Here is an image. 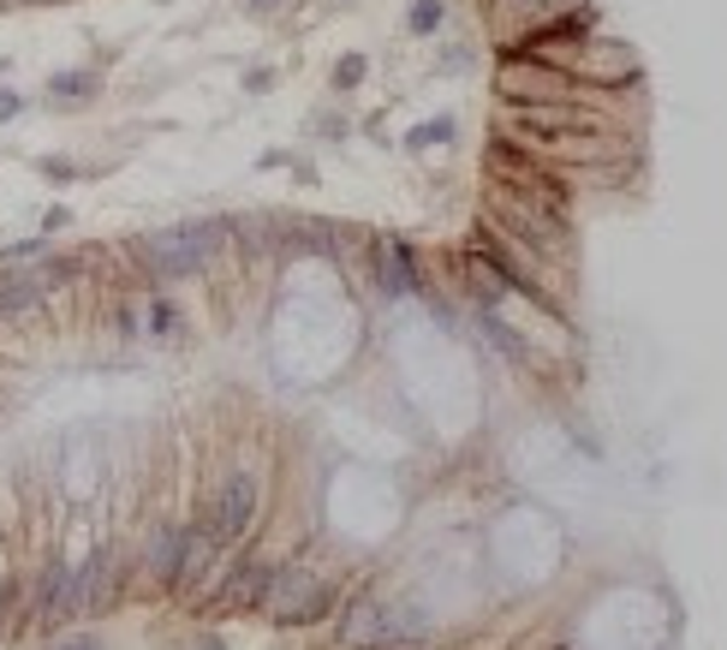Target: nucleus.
<instances>
[{
  "label": "nucleus",
  "mask_w": 727,
  "mask_h": 650,
  "mask_svg": "<svg viewBox=\"0 0 727 650\" xmlns=\"http://www.w3.org/2000/svg\"><path fill=\"white\" fill-rule=\"evenodd\" d=\"M335 603L340 597L323 573L299 567V561H275V585H269V603H263V615L275 627H316V621L335 615Z\"/></svg>",
  "instance_id": "4"
},
{
  "label": "nucleus",
  "mask_w": 727,
  "mask_h": 650,
  "mask_svg": "<svg viewBox=\"0 0 727 650\" xmlns=\"http://www.w3.org/2000/svg\"><path fill=\"white\" fill-rule=\"evenodd\" d=\"M137 316H144V335L149 340H173V335H180V304H173L161 287H149V299H144V311H137Z\"/></svg>",
  "instance_id": "16"
},
{
  "label": "nucleus",
  "mask_w": 727,
  "mask_h": 650,
  "mask_svg": "<svg viewBox=\"0 0 727 650\" xmlns=\"http://www.w3.org/2000/svg\"><path fill=\"white\" fill-rule=\"evenodd\" d=\"M483 227L501 233L513 251H525L531 263H560L572 269V209H548V203L525 197V191L489 185L483 191Z\"/></svg>",
  "instance_id": "1"
},
{
  "label": "nucleus",
  "mask_w": 727,
  "mask_h": 650,
  "mask_svg": "<svg viewBox=\"0 0 727 650\" xmlns=\"http://www.w3.org/2000/svg\"><path fill=\"white\" fill-rule=\"evenodd\" d=\"M12 7H36V0H0V12H12Z\"/></svg>",
  "instance_id": "29"
},
{
  "label": "nucleus",
  "mask_w": 727,
  "mask_h": 650,
  "mask_svg": "<svg viewBox=\"0 0 727 650\" xmlns=\"http://www.w3.org/2000/svg\"><path fill=\"white\" fill-rule=\"evenodd\" d=\"M257 507H263V490L251 471H227L221 483H215V495L203 502V526H209V538L221 543V550H239V543L251 538V526H257Z\"/></svg>",
  "instance_id": "6"
},
{
  "label": "nucleus",
  "mask_w": 727,
  "mask_h": 650,
  "mask_svg": "<svg viewBox=\"0 0 727 650\" xmlns=\"http://www.w3.org/2000/svg\"><path fill=\"white\" fill-rule=\"evenodd\" d=\"M19 113H24V96L0 84V125H12V120H19Z\"/></svg>",
  "instance_id": "22"
},
{
  "label": "nucleus",
  "mask_w": 727,
  "mask_h": 650,
  "mask_svg": "<svg viewBox=\"0 0 727 650\" xmlns=\"http://www.w3.org/2000/svg\"><path fill=\"white\" fill-rule=\"evenodd\" d=\"M66 221H72V209H66V203H54V209L43 215V239H54V233H60V227H66Z\"/></svg>",
  "instance_id": "24"
},
{
  "label": "nucleus",
  "mask_w": 727,
  "mask_h": 650,
  "mask_svg": "<svg viewBox=\"0 0 727 650\" xmlns=\"http://www.w3.org/2000/svg\"><path fill=\"white\" fill-rule=\"evenodd\" d=\"M7 72H12V60H7V55H0V79H7Z\"/></svg>",
  "instance_id": "31"
},
{
  "label": "nucleus",
  "mask_w": 727,
  "mask_h": 650,
  "mask_svg": "<svg viewBox=\"0 0 727 650\" xmlns=\"http://www.w3.org/2000/svg\"><path fill=\"white\" fill-rule=\"evenodd\" d=\"M48 304V280L36 263H12V269H0V323H19V316L43 311Z\"/></svg>",
  "instance_id": "13"
},
{
  "label": "nucleus",
  "mask_w": 727,
  "mask_h": 650,
  "mask_svg": "<svg viewBox=\"0 0 727 650\" xmlns=\"http://www.w3.org/2000/svg\"><path fill=\"white\" fill-rule=\"evenodd\" d=\"M269 585H275V561L257 555V550H239L227 561V573L209 579V591L191 597V609H197V615H221V609H233V615H263Z\"/></svg>",
  "instance_id": "5"
},
{
  "label": "nucleus",
  "mask_w": 727,
  "mask_h": 650,
  "mask_svg": "<svg viewBox=\"0 0 727 650\" xmlns=\"http://www.w3.org/2000/svg\"><path fill=\"white\" fill-rule=\"evenodd\" d=\"M364 79H369V60H364V55H340V60H335V72H328V84H335L340 96L359 91Z\"/></svg>",
  "instance_id": "19"
},
{
  "label": "nucleus",
  "mask_w": 727,
  "mask_h": 650,
  "mask_svg": "<svg viewBox=\"0 0 727 650\" xmlns=\"http://www.w3.org/2000/svg\"><path fill=\"white\" fill-rule=\"evenodd\" d=\"M369 275H376V292L388 304L424 292V275H417V257H412L405 239H376V245H369Z\"/></svg>",
  "instance_id": "11"
},
{
  "label": "nucleus",
  "mask_w": 727,
  "mask_h": 650,
  "mask_svg": "<svg viewBox=\"0 0 727 650\" xmlns=\"http://www.w3.org/2000/svg\"><path fill=\"white\" fill-rule=\"evenodd\" d=\"M72 573H78V615H113V609L125 603V591H132V555L120 550V543H101L84 561H72Z\"/></svg>",
  "instance_id": "7"
},
{
  "label": "nucleus",
  "mask_w": 727,
  "mask_h": 650,
  "mask_svg": "<svg viewBox=\"0 0 727 650\" xmlns=\"http://www.w3.org/2000/svg\"><path fill=\"white\" fill-rule=\"evenodd\" d=\"M221 251H233V215H203V221L149 233V239H137V245H132V257H137V269L156 280V287H168V280L203 275Z\"/></svg>",
  "instance_id": "2"
},
{
  "label": "nucleus",
  "mask_w": 727,
  "mask_h": 650,
  "mask_svg": "<svg viewBox=\"0 0 727 650\" xmlns=\"http://www.w3.org/2000/svg\"><path fill=\"white\" fill-rule=\"evenodd\" d=\"M471 257L483 263L495 280L507 287V299H525V304H537L543 316H555V323H567V299H555V292L543 287V275H537V263L525 257V251H513L501 233H489V227L477 221V233H471Z\"/></svg>",
  "instance_id": "3"
},
{
  "label": "nucleus",
  "mask_w": 727,
  "mask_h": 650,
  "mask_svg": "<svg viewBox=\"0 0 727 650\" xmlns=\"http://www.w3.org/2000/svg\"><path fill=\"white\" fill-rule=\"evenodd\" d=\"M316 132H323V137H347V120H340V113H323V120H316Z\"/></svg>",
  "instance_id": "26"
},
{
  "label": "nucleus",
  "mask_w": 727,
  "mask_h": 650,
  "mask_svg": "<svg viewBox=\"0 0 727 650\" xmlns=\"http://www.w3.org/2000/svg\"><path fill=\"white\" fill-rule=\"evenodd\" d=\"M24 591H31V621L43 633H66L78 615V573H72V561L48 555L43 567H36V579H24Z\"/></svg>",
  "instance_id": "8"
},
{
  "label": "nucleus",
  "mask_w": 727,
  "mask_h": 650,
  "mask_svg": "<svg viewBox=\"0 0 727 650\" xmlns=\"http://www.w3.org/2000/svg\"><path fill=\"white\" fill-rule=\"evenodd\" d=\"M96 91H101V72H90V67H66L48 79V96H54L60 108H78V101H90Z\"/></svg>",
  "instance_id": "15"
},
{
  "label": "nucleus",
  "mask_w": 727,
  "mask_h": 650,
  "mask_svg": "<svg viewBox=\"0 0 727 650\" xmlns=\"http://www.w3.org/2000/svg\"><path fill=\"white\" fill-rule=\"evenodd\" d=\"M120 335H125V340L144 335V316H137V304H120Z\"/></svg>",
  "instance_id": "23"
},
{
  "label": "nucleus",
  "mask_w": 727,
  "mask_h": 650,
  "mask_svg": "<svg viewBox=\"0 0 727 650\" xmlns=\"http://www.w3.org/2000/svg\"><path fill=\"white\" fill-rule=\"evenodd\" d=\"M245 91H251V96H263V91H275V72H269V67H257V72H245Z\"/></svg>",
  "instance_id": "25"
},
{
  "label": "nucleus",
  "mask_w": 727,
  "mask_h": 650,
  "mask_svg": "<svg viewBox=\"0 0 727 650\" xmlns=\"http://www.w3.org/2000/svg\"><path fill=\"white\" fill-rule=\"evenodd\" d=\"M221 573V543L209 538V526L203 519H191L185 526V550H180V573H173V591L168 597H203L209 591V579Z\"/></svg>",
  "instance_id": "12"
},
{
  "label": "nucleus",
  "mask_w": 727,
  "mask_h": 650,
  "mask_svg": "<svg viewBox=\"0 0 727 650\" xmlns=\"http://www.w3.org/2000/svg\"><path fill=\"white\" fill-rule=\"evenodd\" d=\"M347 251V227L323 221V215H280L275 257H340Z\"/></svg>",
  "instance_id": "10"
},
{
  "label": "nucleus",
  "mask_w": 727,
  "mask_h": 650,
  "mask_svg": "<svg viewBox=\"0 0 727 650\" xmlns=\"http://www.w3.org/2000/svg\"><path fill=\"white\" fill-rule=\"evenodd\" d=\"M441 24H448V0H412V12H405V31L412 36H436Z\"/></svg>",
  "instance_id": "18"
},
{
  "label": "nucleus",
  "mask_w": 727,
  "mask_h": 650,
  "mask_svg": "<svg viewBox=\"0 0 727 650\" xmlns=\"http://www.w3.org/2000/svg\"><path fill=\"white\" fill-rule=\"evenodd\" d=\"M453 137H459V120H453V113H441V120H424V125H412V132H405V149H448L453 144Z\"/></svg>",
  "instance_id": "17"
},
{
  "label": "nucleus",
  "mask_w": 727,
  "mask_h": 650,
  "mask_svg": "<svg viewBox=\"0 0 727 650\" xmlns=\"http://www.w3.org/2000/svg\"><path fill=\"white\" fill-rule=\"evenodd\" d=\"M180 550H185V526H173V519H156V526L144 531V550L132 555V579L144 585V591H173Z\"/></svg>",
  "instance_id": "9"
},
{
  "label": "nucleus",
  "mask_w": 727,
  "mask_h": 650,
  "mask_svg": "<svg viewBox=\"0 0 727 650\" xmlns=\"http://www.w3.org/2000/svg\"><path fill=\"white\" fill-rule=\"evenodd\" d=\"M359 650H393L388 639H369V645H359Z\"/></svg>",
  "instance_id": "30"
},
{
  "label": "nucleus",
  "mask_w": 727,
  "mask_h": 650,
  "mask_svg": "<svg viewBox=\"0 0 727 650\" xmlns=\"http://www.w3.org/2000/svg\"><path fill=\"white\" fill-rule=\"evenodd\" d=\"M31 621V591H24L19 573H0V645H12Z\"/></svg>",
  "instance_id": "14"
},
{
  "label": "nucleus",
  "mask_w": 727,
  "mask_h": 650,
  "mask_svg": "<svg viewBox=\"0 0 727 650\" xmlns=\"http://www.w3.org/2000/svg\"><path fill=\"white\" fill-rule=\"evenodd\" d=\"M191 650H227V639H215V633H197V639H191Z\"/></svg>",
  "instance_id": "27"
},
{
  "label": "nucleus",
  "mask_w": 727,
  "mask_h": 650,
  "mask_svg": "<svg viewBox=\"0 0 727 650\" xmlns=\"http://www.w3.org/2000/svg\"><path fill=\"white\" fill-rule=\"evenodd\" d=\"M245 7H251V12H280L287 0H245Z\"/></svg>",
  "instance_id": "28"
},
{
  "label": "nucleus",
  "mask_w": 727,
  "mask_h": 650,
  "mask_svg": "<svg viewBox=\"0 0 727 650\" xmlns=\"http://www.w3.org/2000/svg\"><path fill=\"white\" fill-rule=\"evenodd\" d=\"M43 650H108V645H101L96 633H54Z\"/></svg>",
  "instance_id": "21"
},
{
  "label": "nucleus",
  "mask_w": 727,
  "mask_h": 650,
  "mask_svg": "<svg viewBox=\"0 0 727 650\" xmlns=\"http://www.w3.org/2000/svg\"><path fill=\"white\" fill-rule=\"evenodd\" d=\"M36 173H43V180H54V185H72V180H78V161L43 156V161H36Z\"/></svg>",
  "instance_id": "20"
}]
</instances>
